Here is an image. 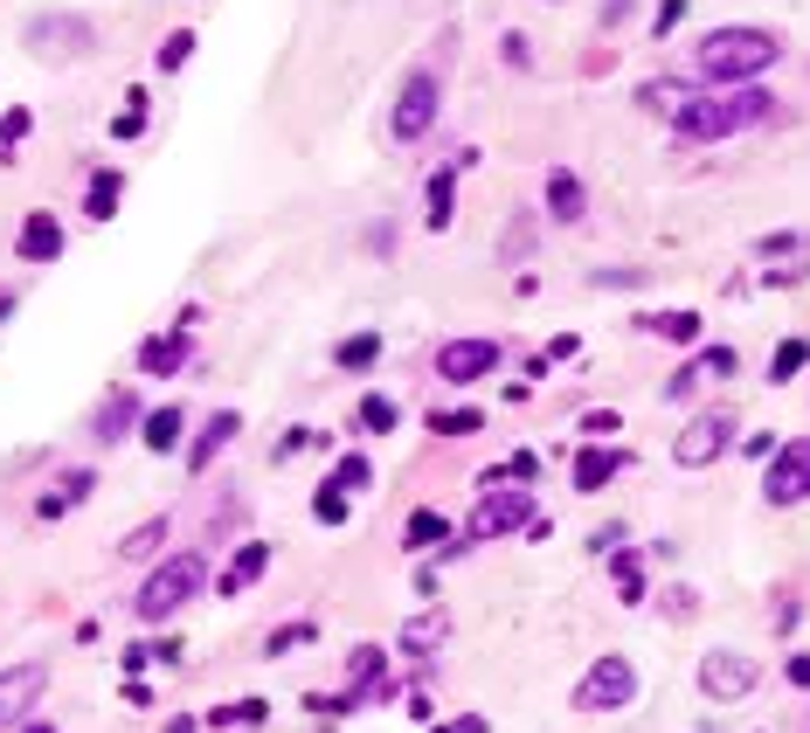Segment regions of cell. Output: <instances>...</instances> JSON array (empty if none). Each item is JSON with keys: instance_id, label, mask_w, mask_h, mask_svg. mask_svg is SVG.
<instances>
[{"instance_id": "1", "label": "cell", "mask_w": 810, "mask_h": 733, "mask_svg": "<svg viewBox=\"0 0 810 733\" xmlns=\"http://www.w3.org/2000/svg\"><path fill=\"white\" fill-rule=\"evenodd\" d=\"M782 56V42L769 29H707L693 49V70H699V84H727V91H741L755 84L769 63Z\"/></svg>"}, {"instance_id": "2", "label": "cell", "mask_w": 810, "mask_h": 733, "mask_svg": "<svg viewBox=\"0 0 810 733\" xmlns=\"http://www.w3.org/2000/svg\"><path fill=\"white\" fill-rule=\"evenodd\" d=\"M776 118V97L762 91V84H741V91H727V97H707V91H693V104L672 118V132L678 139H735V132H748V125H769Z\"/></svg>"}, {"instance_id": "3", "label": "cell", "mask_w": 810, "mask_h": 733, "mask_svg": "<svg viewBox=\"0 0 810 733\" xmlns=\"http://www.w3.org/2000/svg\"><path fill=\"white\" fill-rule=\"evenodd\" d=\"M201 588H208V554H167V561L139 582L133 616H139V623H173Z\"/></svg>"}, {"instance_id": "4", "label": "cell", "mask_w": 810, "mask_h": 733, "mask_svg": "<svg viewBox=\"0 0 810 733\" xmlns=\"http://www.w3.org/2000/svg\"><path fill=\"white\" fill-rule=\"evenodd\" d=\"M436 111H443V76H436V70H409L402 91H396V111H388V139H396V146H415V139L436 125Z\"/></svg>"}, {"instance_id": "5", "label": "cell", "mask_w": 810, "mask_h": 733, "mask_svg": "<svg viewBox=\"0 0 810 733\" xmlns=\"http://www.w3.org/2000/svg\"><path fill=\"white\" fill-rule=\"evenodd\" d=\"M527 519H534V491H485V499L472 506V519H464L457 546H443V554H464V546H485V540H499V533H519Z\"/></svg>"}, {"instance_id": "6", "label": "cell", "mask_w": 810, "mask_h": 733, "mask_svg": "<svg viewBox=\"0 0 810 733\" xmlns=\"http://www.w3.org/2000/svg\"><path fill=\"white\" fill-rule=\"evenodd\" d=\"M638 699V665L610 650V658H596L582 671V686H575V713H623V705Z\"/></svg>"}, {"instance_id": "7", "label": "cell", "mask_w": 810, "mask_h": 733, "mask_svg": "<svg viewBox=\"0 0 810 733\" xmlns=\"http://www.w3.org/2000/svg\"><path fill=\"white\" fill-rule=\"evenodd\" d=\"M727 450H735V415H727V408H707L699 423H686V429H678V443H672V457L686 464V470H707Z\"/></svg>"}, {"instance_id": "8", "label": "cell", "mask_w": 810, "mask_h": 733, "mask_svg": "<svg viewBox=\"0 0 810 733\" xmlns=\"http://www.w3.org/2000/svg\"><path fill=\"white\" fill-rule=\"evenodd\" d=\"M755 678H762V665L741 658V650H707V658H699V699L735 705V699L755 692Z\"/></svg>"}, {"instance_id": "9", "label": "cell", "mask_w": 810, "mask_h": 733, "mask_svg": "<svg viewBox=\"0 0 810 733\" xmlns=\"http://www.w3.org/2000/svg\"><path fill=\"white\" fill-rule=\"evenodd\" d=\"M492 366H499V339H443L436 347V381H451V387L485 381Z\"/></svg>"}, {"instance_id": "10", "label": "cell", "mask_w": 810, "mask_h": 733, "mask_svg": "<svg viewBox=\"0 0 810 733\" xmlns=\"http://www.w3.org/2000/svg\"><path fill=\"white\" fill-rule=\"evenodd\" d=\"M42 686H49V665H8V671H0V733H14L21 720L35 713Z\"/></svg>"}, {"instance_id": "11", "label": "cell", "mask_w": 810, "mask_h": 733, "mask_svg": "<svg viewBox=\"0 0 810 733\" xmlns=\"http://www.w3.org/2000/svg\"><path fill=\"white\" fill-rule=\"evenodd\" d=\"M29 49H42V56H91L97 29L76 14H42V21H29Z\"/></svg>"}, {"instance_id": "12", "label": "cell", "mask_w": 810, "mask_h": 733, "mask_svg": "<svg viewBox=\"0 0 810 733\" xmlns=\"http://www.w3.org/2000/svg\"><path fill=\"white\" fill-rule=\"evenodd\" d=\"M762 499H769V506H797V499H810V443H790V450L769 457Z\"/></svg>"}, {"instance_id": "13", "label": "cell", "mask_w": 810, "mask_h": 733, "mask_svg": "<svg viewBox=\"0 0 810 733\" xmlns=\"http://www.w3.org/2000/svg\"><path fill=\"white\" fill-rule=\"evenodd\" d=\"M188 353H194V332L188 326H167V332H152L146 347H139V374L146 381H173L180 366H188Z\"/></svg>"}, {"instance_id": "14", "label": "cell", "mask_w": 810, "mask_h": 733, "mask_svg": "<svg viewBox=\"0 0 810 733\" xmlns=\"http://www.w3.org/2000/svg\"><path fill=\"white\" fill-rule=\"evenodd\" d=\"M14 256L21 264H56L63 256V222L49 215V208H35V215L21 222V235H14Z\"/></svg>"}, {"instance_id": "15", "label": "cell", "mask_w": 810, "mask_h": 733, "mask_svg": "<svg viewBox=\"0 0 810 733\" xmlns=\"http://www.w3.org/2000/svg\"><path fill=\"white\" fill-rule=\"evenodd\" d=\"M236 429H243V415H236V408H215V415H208V423H201V436L188 443V470H194V478H201V470L229 450V436H236Z\"/></svg>"}, {"instance_id": "16", "label": "cell", "mask_w": 810, "mask_h": 733, "mask_svg": "<svg viewBox=\"0 0 810 733\" xmlns=\"http://www.w3.org/2000/svg\"><path fill=\"white\" fill-rule=\"evenodd\" d=\"M91 491H97V470H63L56 491H42V499H35V519H63L70 506H84Z\"/></svg>"}, {"instance_id": "17", "label": "cell", "mask_w": 810, "mask_h": 733, "mask_svg": "<svg viewBox=\"0 0 810 733\" xmlns=\"http://www.w3.org/2000/svg\"><path fill=\"white\" fill-rule=\"evenodd\" d=\"M638 104L651 118H678L693 104V84H686V76H651V84H638Z\"/></svg>"}, {"instance_id": "18", "label": "cell", "mask_w": 810, "mask_h": 733, "mask_svg": "<svg viewBox=\"0 0 810 733\" xmlns=\"http://www.w3.org/2000/svg\"><path fill=\"white\" fill-rule=\"evenodd\" d=\"M139 436H146V450H180V436H188V408L180 402H167V408H152V415H139Z\"/></svg>"}, {"instance_id": "19", "label": "cell", "mask_w": 810, "mask_h": 733, "mask_svg": "<svg viewBox=\"0 0 810 733\" xmlns=\"http://www.w3.org/2000/svg\"><path fill=\"white\" fill-rule=\"evenodd\" d=\"M133 423H139V395H133V387H118V395H104L91 436L97 443H125V429H133Z\"/></svg>"}, {"instance_id": "20", "label": "cell", "mask_w": 810, "mask_h": 733, "mask_svg": "<svg viewBox=\"0 0 810 733\" xmlns=\"http://www.w3.org/2000/svg\"><path fill=\"white\" fill-rule=\"evenodd\" d=\"M547 215H555V222H582L589 215V194H582V180H575L568 167L547 173Z\"/></svg>"}, {"instance_id": "21", "label": "cell", "mask_w": 810, "mask_h": 733, "mask_svg": "<svg viewBox=\"0 0 810 733\" xmlns=\"http://www.w3.org/2000/svg\"><path fill=\"white\" fill-rule=\"evenodd\" d=\"M264 567H271V546H264V540H250V546H236V561L222 567V582H215V588H222V595H243L250 582H264Z\"/></svg>"}, {"instance_id": "22", "label": "cell", "mask_w": 810, "mask_h": 733, "mask_svg": "<svg viewBox=\"0 0 810 733\" xmlns=\"http://www.w3.org/2000/svg\"><path fill=\"white\" fill-rule=\"evenodd\" d=\"M623 464H631L623 450H596V443H589V450H575V491H603Z\"/></svg>"}, {"instance_id": "23", "label": "cell", "mask_w": 810, "mask_h": 733, "mask_svg": "<svg viewBox=\"0 0 810 733\" xmlns=\"http://www.w3.org/2000/svg\"><path fill=\"white\" fill-rule=\"evenodd\" d=\"M118 194H125V173H118V167H97L91 188H84V215H91V222H112V215H118Z\"/></svg>"}, {"instance_id": "24", "label": "cell", "mask_w": 810, "mask_h": 733, "mask_svg": "<svg viewBox=\"0 0 810 733\" xmlns=\"http://www.w3.org/2000/svg\"><path fill=\"white\" fill-rule=\"evenodd\" d=\"M347 678H354L360 699H375V692H388V686H381V678H388V658H381L375 644H354V650H347Z\"/></svg>"}, {"instance_id": "25", "label": "cell", "mask_w": 810, "mask_h": 733, "mask_svg": "<svg viewBox=\"0 0 810 733\" xmlns=\"http://www.w3.org/2000/svg\"><path fill=\"white\" fill-rule=\"evenodd\" d=\"M638 326L651 339H672V347H699V311H644Z\"/></svg>"}, {"instance_id": "26", "label": "cell", "mask_w": 810, "mask_h": 733, "mask_svg": "<svg viewBox=\"0 0 810 733\" xmlns=\"http://www.w3.org/2000/svg\"><path fill=\"white\" fill-rule=\"evenodd\" d=\"M443 630H451V616H443V609L409 616V623H402V658H430V650L443 644Z\"/></svg>"}, {"instance_id": "27", "label": "cell", "mask_w": 810, "mask_h": 733, "mask_svg": "<svg viewBox=\"0 0 810 733\" xmlns=\"http://www.w3.org/2000/svg\"><path fill=\"white\" fill-rule=\"evenodd\" d=\"M451 194H457V167H436L430 180H423V208H430V229H451Z\"/></svg>"}, {"instance_id": "28", "label": "cell", "mask_w": 810, "mask_h": 733, "mask_svg": "<svg viewBox=\"0 0 810 733\" xmlns=\"http://www.w3.org/2000/svg\"><path fill=\"white\" fill-rule=\"evenodd\" d=\"M610 574H617V595H623V609H644V561L631 554V546H617Z\"/></svg>"}, {"instance_id": "29", "label": "cell", "mask_w": 810, "mask_h": 733, "mask_svg": "<svg viewBox=\"0 0 810 733\" xmlns=\"http://www.w3.org/2000/svg\"><path fill=\"white\" fill-rule=\"evenodd\" d=\"M333 360L347 366V374H368V366L381 360V332H354V339H339V347H333Z\"/></svg>"}, {"instance_id": "30", "label": "cell", "mask_w": 810, "mask_h": 733, "mask_svg": "<svg viewBox=\"0 0 810 733\" xmlns=\"http://www.w3.org/2000/svg\"><path fill=\"white\" fill-rule=\"evenodd\" d=\"M160 546H167V512L125 533V540H118V554H125V561H152V554H160Z\"/></svg>"}, {"instance_id": "31", "label": "cell", "mask_w": 810, "mask_h": 733, "mask_svg": "<svg viewBox=\"0 0 810 733\" xmlns=\"http://www.w3.org/2000/svg\"><path fill=\"white\" fill-rule=\"evenodd\" d=\"M298 644H319V623H312V616H298V623H277V630L264 637V658H292Z\"/></svg>"}, {"instance_id": "32", "label": "cell", "mask_w": 810, "mask_h": 733, "mask_svg": "<svg viewBox=\"0 0 810 733\" xmlns=\"http://www.w3.org/2000/svg\"><path fill=\"white\" fill-rule=\"evenodd\" d=\"M368 485H375V464L360 457V450H354V457H339V464H333V478H326V491H339V499H347V491H368Z\"/></svg>"}, {"instance_id": "33", "label": "cell", "mask_w": 810, "mask_h": 733, "mask_svg": "<svg viewBox=\"0 0 810 733\" xmlns=\"http://www.w3.org/2000/svg\"><path fill=\"white\" fill-rule=\"evenodd\" d=\"M803 366H810V339H782V347L769 353V381L782 387V381H797Z\"/></svg>"}, {"instance_id": "34", "label": "cell", "mask_w": 810, "mask_h": 733, "mask_svg": "<svg viewBox=\"0 0 810 733\" xmlns=\"http://www.w3.org/2000/svg\"><path fill=\"white\" fill-rule=\"evenodd\" d=\"M264 720H271L264 699H236V705H215V713H208V726H264Z\"/></svg>"}, {"instance_id": "35", "label": "cell", "mask_w": 810, "mask_h": 733, "mask_svg": "<svg viewBox=\"0 0 810 733\" xmlns=\"http://www.w3.org/2000/svg\"><path fill=\"white\" fill-rule=\"evenodd\" d=\"M430 429H436V436H478V429H485V415H478V408H436V415H430Z\"/></svg>"}, {"instance_id": "36", "label": "cell", "mask_w": 810, "mask_h": 733, "mask_svg": "<svg viewBox=\"0 0 810 733\" xmlns=\"http://www.w3.org/2000/svg\"><path fill=\"white\" fill-rule=\"evenodd\" d=\"M29 132H35V111H21V104H14V111H0V160H14V146Z\"/></svg>"}, {"instance_id": "37", "label": "cell", "mask_w": 810, "mask_h": 733, "mask_svg": "<svg viewBox=\"0 0 810 733\" xmlns=\"http://www.w3.org/2000/svg\"><path fill=\"white\" fill-rule=\"evenodd\" d=\"M436 540H451V527H443V512H409V546H436Z\"/></svg>"}, {"instance_id": "38", "label": "cell", "mask_w": 810, "mask_h": 733, "mask_svg": "<svg viewBox=\"0 0 810 733\" xmlns=\"http://www.w3.org/2000/svg\"><path fill=\"white\" fill-rule=\"evenodd\" d=\"M146 132V91H133V97H125V111L112 118V139H139Z\"/></svg>"}, {"instance_id": "39", "label": "cell", "mask_w": 810, "mask_h": 733, "mask_svg": "<svg viewBox=\"0 0 810 733\" xmlns=\"http://www.w3.org/2000/svg\"><path fill=\"white\" fill-rule=\"evenodd\" d=\"M360 429L388 436V429H396V402H388V395H368V402H360Z\"/></svg>"}, {"instance_id": "40", "label": "cell", "mask_w": 810, "mask_h": 733, "mask_svg": "<svg viewBox=\"0 0 810 733\" xmlns=\"http://www.w3.org/2000/svg\"><path fill=\"white\" fill-rule=\"evenodd\" d=\"M188 56H194V29H173L160 42V70H188Z\"/></svg>"}, {"instance_id": "41", "label": "cell", "mask_w": 810, "mask_h": 733, "mask_svg": "<svg viewBox=\"0 0 810 733\" xmlns=\"http://www.w3.org/2000/svg\"><path fill=\"white\" fill-rule=\"evenodd\" d=\"M312 519H319V527H339V519H347V499L319 485V499H312Z\"/></svg>"}, {"instance_id": "42", "label": "cell", "mask_w": 810, "mask_h": 733, "mask_svg": "<svg viewBox=\"0 0 810 733\" xmlns=\"http://www.w3.org/2000/svg\"><path fill=\"white\" fill-rule=\"evenodd\" d=\"M651 270H589V284H603V291H638Z\"/></svg>"}, {"instance_id": "43", "label": "cell", "mask_w": 810, "mask_h": 733, "mask_svg": "<svg viewBox=\"0 0 810 733\" xmlns=\"http://www.w3.org/2000/svg\"><path fill=\"white\" fill-rule=\"evenodd\" d=\"M499 56H506V70H527V63H534V49H527V35H519V29H506Z\"/></svg>"}, {"instance_id": "44", "label": "cell", "mask_w": 810, "mask_h": 733, "mask_svg": "<svg viewBox=\"0 0 810 733\" xmlns=\"http://www.w3.org/2000/svg\"><path fill=\"white\" fill-rule=\"evenodd\" d=\"M699 374H735V353H727V347H707V353H699Z\"/></svg>"}, {"instance_id": "45", "label": "cell", "mask_w": 810, "mask_h": 733, "mask_svg": "<svg viewBox=\"0 0 810 733\" xmlns=\"http://www.w3.org/2000/svg\"><path fill=\"white\" fill-rule=\"evenodd\" d=\"M305 443H326L319 429H284V443H277V457H298L305 450Z\"/></svg>"}, {"instance_id": "46", "label": "cell", "mask_w": 810, "mask_h": 733, "mask_svg": "<svg viewBox=\"0 0 810 733\" xmlns=\"http://www.w3.org/2000/svg\"><path fill=\"white\" fill-rule=\"evenodd\" d=\"M617 423H623V415H617V408H589V423H582V429H589V436H610Z\"/></svg>"}, {"instance_id": "47", "label": "cell", "mask_w": 810, "mask_h": 733, "mask_svg": "<svg viewBox=\"0 0 810 733\" xmlns=\"http://www.w3.org/2000/svg\"><path fill=\"white\" fill-rule=\"evenodd\" d=\"M741 450H748V457H776V436L755 429V436H741Z\"/></svg>"}, {"instance_id": "48", "label": "cell", "mask_w": 810, "mask_h": 733, "mask_svg": "<svg viewBox=\"0 0 810 733\" xmlns=\"http://www.w3.org/2000/svg\"><path fill=\"white\" fill-rule=\"evenodd\" d=\"M693 602H699L693 588H672V595H665V616H693Z\"/></svg>"}, {"instance_id": "49", "label": "cell", "mask_w": 810, "mask_h": 733, "mask_svg": "<svg viewBox=\"0 0 810 733\" xmlns=\"http://www.w3.org/2000/svg\"><path fill=\"white\" fill-rule=\"evenodd\" d=\"M678 14H686V0H665V8H659V35H672V29H678Z\"/></svg>"}, {"instance_id": "50", "label": "cell", "mask_w": 810, "mask_h": 733, "mask_svg": "<svg viewBox=\"0 0 810 733\" xmlns=\"http://www.w3.org/2000/svg\"><path fill=\"white\" fill-rule=\"evenodd\" d=\"M790 686H803V692H810V650H797V658H790Z\"/></svg>"}, {"instance_id": "51", "label": "cell", "mask_w": 810, "mask_h": 733, "mask_svg": "<svg viewBox=\"0 0 810 733\" xmlns=\"http://www.w3.org/2000/svg\"><path fill=\"white\" fill-rule=\"evenodd\" d=\"M457 733H492V726H485L478 713H464V720H457Z\"/></svg>"}, {"instance_id": "52", "label": "cell", "mask_w": 810, "mask_h": 733, "mask_svg": "<svg viewBox=\"0 0 810 733\" xmlns=\"http://www.w3.org/2000/svg\"><path fill=\"white\" fill-rule=\"evenodd\" d=\"M167 733H194V720H188V713H180V720H173V726H167Z\"/></svg>"}, {"instance_id": "53", "label": "cell", "mask_w": 810, "mask_h": 733, "mask_svg": "<svg viewBox=\"0 0 810 733\" xmlns=\"http://www.w3.org/2000/svg\"><path fill=\"white\" fill-rule=\"evenodd\" d=\"M21 733H49V726H42V720H35V726H21Z\"/></svg>"}, {"instance_id": "54", "label": "cell", "mask_w": 810, "mask_h": 733, "mask_svg": "<svg viewBox=\"0 0 810 733\" xmlns=\"http://www.w3.org/2000/svg\"><path fill=\"white\" fill-rule=\"evenodd\" d=\"M436 733H457V726H436Z\"/></svg>"}]
</instances>
